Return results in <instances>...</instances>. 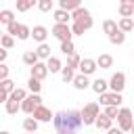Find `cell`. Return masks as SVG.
Instances as JSON below:
<instances>
[{
	"mask_svg": "<svg viewBox=\"0 0 134 134\" xmlns=\"http://www.w3.org/2000/svg\"><path fill=\"white\" fill-rule=\"evenodd\" d=\"M119 15L121 17H134V4H119Z\"/></svg>",
	"mask_w": 134,
	"mask_h": 134,
	"instance_id": "obj_32",
	"label": "cell"
},
{
	"mask_svg": "<svg viewBox=\"0 0 134 134\" xmlns=\"http://www.w3.org/2000/svg\"><path fill=\"white\" fill-rule=\"evenodd\" d=\"M15 4H17V10L19 13H27L34 4H38V0H17Z\"/></svg>",
	"mask_w": 134,
	"mask_h": 134,
	"instance_id": "obj_27",
	"label": "cell"
},
{
	"mask_svg": "<svg viewBox=\"0 0 134 134\" xmlns=\"http://www.w3.org/2000/svg\"><path fill=\"white\" fill-rule=\"evenodd\" d=\"M117 25H119V29H121V31H126V34H128V31H132V29H134V19H132V17H121V19L117 21Z\"/></svg>",
	"mask_w": 134,
	"mask_h": 134,
	"instance_id": "obj_25",
	"label": "cell"
},
{
	"mask_svg": "<svg viewBox=\"0 0 134 134\" xmlns=\"http://www.w3.org/2000/svg\"><path fill=\"white\" fill-rule=\"evenodd\" d=\"M31 38L36 40V42H46V38H48V29L44 27V25H36L34 29H31Z\"/></svg>",
	"mask_w": 134,
	"mask_h": 134,
	"instance_id": "obj_12",
	"label": "cell"
},
{
	"mask_svg": "<svg viewBox=\"0 0 134 134\" xmlns=\"http://www.w3.org/2000/svg\"><path fill=\"white\" fill-rule=\"evenodd\" d=\"M107 134H126V132H124V130H121L119 126H117V128H113V126H111V128L107 130Z\"/></svg>",
	"mask_w": 134,
	"mask_h": 134,
	"instance_id": "obj_43",
	"label": "cell"
},
{
	"mask_svg": "<svg viewBox=\"0 0 134 134\" xmlns=\"http://www.w3.org/2000/svg\"><path fill=\"white\" fill-rule=\"evenodd\" d=\"M17 38H19V40H27V38H31V29H29L27 25H23V23H21V27H19V34H17Z\"/></svg>",
	"mask_w": 134,
	"mask_h": 134,
	"instance_id": "obj_37",
	"label": "cell"
},
{
	"mask_svg": "<svg viewBox=\"0 0 134 134\" xmlns=\"http://www.w3.org/2000/svg\"><path fill=\"white\" fill-rule=\"evenodd\" d=\"M31 115H34L38 121H44V124H48V121H52V119H54V113H52L48 107H44V105H40Z\"/></svg>",
	"mask_w": 134,
	"mask_h": 134,
	"instance_id": "obj_9",
	"label": "cell"
},
{
	"mask_svg": "<svg viewBox=\"0 0 134 134\" xmlns=\"http://www.w3.org/2000/svg\"><path fill=\"white\" fill-rule=\"evenodd\" d=\"M96 69H98L96 59H82V63H80V73H84V75H92Z\"/></svg>",
	"mask_w": 134,
	"mask_h": 134,
	"instance_id": "obj_10",
	"label": "cell"
},
{
	"mask_svg": "<svg viewBox=\"0 0 134 134\" xmlns=\"http://www.w3.org/2000/svg\"><path fill=\"white\" fill-rule=\"evenodd\" d=\"M119 29V25H117V21H113V19H105L103 21V31L107 34V36H111V34H115Z\"/></svg>",
	"mask_w": 134,
	"mask_h": 134,
	"instance_id": "obj_22",
	"label": "cell"
},
{
	"mask_svg": "<svg viewBox=\"0 0 134 134\" xmlns=\"http://www.w3.org/2000/svg\"><path fill=\"white\" fill-rule=\"evenodd\" d=\"M19 27H21V23H17V19H15L13 23H8V25H6V34L17 36V34H19Z\"/></svg>",
	"mask_w": 134,
	"mask_h": 134,
	"instance_id": "obj_39",
	"label": "cell"
},
{
	"mask_svg": "<svg viewBox=\"0 0 134 134\" xmlns=\"http://www.w3.org/2000/svg\"><path fill=\"white\" fill-rule=\"evenodd\" d=\"M117 113H119L117 105H107V107H105V115H107V117H111V119H117Z\"/></svg>",
	"mask_w": 134,
	"mask_h": 134,
	"instance_id": "obj_38",
	"label": "cell"
},
{
	"mask_svg": "<svg viewBox=\"0 0 134 134\" xmlns=\"http://www.w3.org/2000/svg\"><path fill=\"white\" fill-rule=\"evenodd\" d=\"M96 94H103V92H107V88H109V82L107 80H103V77H96L94 82H92V86H90Z\"/></svg>",
	"mask_w": 134,
	"mask_h": 134,
	"instance_id": "obj_19",
	"label": "cell"
},
{
	"mask_svg": "<svg viewBox=\"0 0 134 134\" xmlns=\"http://www.w3.org/2000/svg\"><path fill=\"white\" fill-rule=\"evenodd\" d=\"M0 134H10V132H6V130H2V132H0Z\"/></svg>",
	"mask_w": 134,
	"mask_h": 134,
	"instance_id": "obj_46",
	"label": "cell"
},
{
	"mask_svg": "<svg viewBox=\"0 0 134 134\" xmlns=\"http://www.w3.org/2000/svg\"><path fill=\"white\" fill-rule=\"evenodd\" d=\"M54 130L59 134H75L82 126H84V119H82V109H69V111H57L54 113Z\"/></svg>",
	"mask_w": 134,
	"mask_h": 134,
	"instance_id": "obj_1",
	"label": "cell"
},
{
	"mask_svg": "<svg viewBox=\"0 0 134 134\" xmlns=\"http://www.w3.org/2000/svg\"><path fill=\"white\" fill-rule=\"evenodd\" d=\"M15 2H17V0H15Z\"/></svg>",
	"mask_w": 134,
	"mask_h": 134,
	"instance_id": "obj_49",
	"label": "cell"
},
{
	"mask_svg": "<svg viewBox=\"0 0 134 134\" xmlns=\"http://www.w3.org/2000/svg\"><path fill=\"white\" fill-rule=\"evenodd\" d=\"M40 105H42L40 94H34V92H31V94H29L25 100H21V111H23V113H27V115H31V113H34V111H36Z\"/></svg>",
	"mask_w": 134,
	"mask_h": 134,
	"instance_id": "obj_6",
	"label": "cell"
},
{
	"mask_svg": "<svg viewBox=\"0 0 134 134\" xmlns=\"http://www.w3.org/2000/svg\"><path fill=\"white\" fill-rule=\"evenodd\" d=\"M119 4H134V0H119Z\"/></svg>",
	"mask_w": 134,
	"mask_h": 134,
	"instance_id": "obj_45",
	"label": "cell"
},
{
	"mask_svg": "<svg viewBox=\"0 0 134 134\" xmlns=\"http://www.w3.org/2000/svg\"><path fill=\"white\" fill-rule=\"evenodd\" d=\"M27 134H38V132H27Z\"/></svg>",
	"mask_w": 134,
	"mask_h": 134,
	"instance_id": "obj_48",
	"label": "cell"
},
{
	"mask_svg": "<svg viewBox=\"0 0 134 134\" xmlns=\"http://www.w3.org/2000/svg\"><path fill=\"white\" fill-rule=\"evenodd\" d=\"M29 94H27V90L25 88H15L13 92H10V98H15V100H25Z\"/></svg>",
	"mask_w": 134,
	"mask_h": 134,
	"instance_id": "obj_31",
	"label": "cell"
},
{
	"mask_svg": "<svg viewBox=\"0 0 134 134\" xmlns=\"http://www.w3.org/2000/svg\"><path fill=\"white\" fill-rule=\"evenodd\" d=\"M6 77H8V65L2 63L0 65V80H6Z\"/></svg>",
	"mask_w": 134,
	"mask_h": 134,
	"instance_id": "obj_42",
	"label": "cell"
},
{
	"mask_svg": "<svg viewBox=\"0 0 134 134\" xmlns=\"http://www.w3.org/2000/svg\"><path fill=\"white\" fill-rule=\"evenodd\" d=\"M61 52H63L65 57L73 54V52H75V46H73V42H61Z\"/></svg>",
	"mask_w": 134,
	"mask_h": 134,
	"instance_id": "obj_36",
	"label": "cell"
},
{
	"mask_svg": "<svg viewBox=\"0 0 134 134\" xmlns=\"http://www.w3.org/2000/svg\"><path fill=\"white\" fill-rule=\"evenodd\" d=\"M29 69H31V75L38 77V80H44V77L48 75V65H46V63H36V65L29 67Z\"/></svg>",
	"mask_w": 134,
	"mask_h": 134,
	"instance_id": "obj_13",
	"label": "cell"
},
{
	"mask_svg": "<svg viewBox=\"0 0 134 134\" xmlns=\"http://www.w3.org/2000/svg\"><path fill=\"white\" fill-rule=\"evenodd\" d=\"M36 52H38V57H40V59H44V61H48V59H50V46H48L46 42H42V44L36 48Z\"/></svg>",
	"mask_w": 134,
	"mask_h": 134,
	"instance_id": "obj_29",
	"label": "cell"
},
{
	"mask_svg": "<svg viewBox=\"0 0 134 134\" xmlns=\"http://www.w3.org/2000/svg\"><path fill=\"white\" fill-rule=\"evenodd\" d=\"M6 54H8V48H2V50H0V61H2V63L6 61Z\"/></svg>",
	"mask_w": 134,
	"mask_h": 134,
	"instance_id": "obj_44",
	"label": "cell"
},
{
	"mask_svg": "<svg viewBox=\"0 0 134 134\" xmlns=\"http://www.w3.org/2000/svg\"><path fill=\"white\" fill-rule=\"evenodd\" d=\"M71 31H73V36H84V31H86V29H84L80 23H75V21H73V23H71Z\"/></svg>",
	"mask_w": 134,
	"mask_h": 134,
	"instance_id": "obj_41",
	"label": "cell"
},
{
	"mask_svg": "<svg viewBox=\"0 0 134 134\" xmlns=\"http://www.w3.org/2000/svg\"><path fill=\"white\" fill-rule=\"evenodd\" d=\"M71 21L80 23L86 31L94 25V21H92V17H90V10H88V8H84V6H80V8H75V10L71 13Z\"/></svg>",
	"mask_w": 134,
	"mask_h": 134,
	"instance_id": "obj_3",
	"label": "cell"
},
{
	"mask_svg": "<svg viewBox=\"0 0 134 134\" xmlns=\"http://www.w3.org/2000/svg\"><path fill=\"white\" fill-rule=\"evenodd\" d=\"M15 88H17V86H15V82H13V80H8V77H6V80H2V90H4V92H8V94H10Z\"/></svg>",
	"mask_w": 134,
	"mask_h": 134,
	"instance_id": "obj_40",
	"label": "cell"
},
{
	"mask_svg": "<svg viewBox=\"0 0 134 134\" xmlns=\"http://www.w3.org/2000/svg\"><path fill=\"white\" fill-rule=\"evenodd\" d=\"M80 63H82V59H80V54H69L67 57V67H73V69H80Z\"/></svg>",
	"mask_w": 134,
	"mask_h": 134,
	"instance_id": "obj_34",
	"label": "cell"
},
{
	"mask_svg": "<svg viewBox=\"0 0 134 134\" xmlns=\"http://www.w3.org/2000/svg\"><path fill=\"white\" fill-rule=\"evenodd\" d=\"M27 88H29V92H34V94H40V90H42V80L29 75V80H27Z\"/></svg>",
	"mask_w": 134,
	"mask_h": 134,
	"instance_id": "obj_23",
	"label": "cell"
},
{
	"mask_svg": "<svg viewBox=\"0 0 134 134\" xmlns=\"http://www.w3.org/2000/svg\"><path fill=\"white\" fill-rule=\"evenodd\" d=\"M109 88H111L113 92H124V88H126V73H124V71L113 73L111 80H109Z\"/></svg>",
	"mask_w": 134,
	"mask_h": 134,
	"instance_id": "obj_8",
	"label": "cell"
},
{
	"mask_svg": "<svg viewBox=\"0 0 134 134\" xmlns=\"http://www.w3.org/2000/svg\"><path fill=\"white\" fill-rule=\"evenodd\" d=\"M13 21H15V13H13V10H8V8L0 10V23H2V25H8V23H13Z\"/></svg>",
	"mask_w": 134,
	"mask_h": 134,
	"instance_id": "obj_28",
	"label": "cell"
},
{
	"mask_svg": "<svg viewBox=\"0 0 134 134\" xmlns=\"http://www.w3.org/2000/svg\"><path fill=\"white\" fill-rule=\"evenodd\" d=\"M38 124H40V121H38L34 115H31V117H25V119H23V130H25V132H38Z\"/></svg>",
	"mask_w": 134,
	"mask_h": 134,
	"instance_id": "obj_24",
	"label": "cell"
},
{
	"mask_svg": "<svg viewBox=\"0 0 134 134\" xmlns=\"http://www.w3.org/2000/svg\"><path fill=\"white\" fill-rule=\"evenodd\" d=\"M38 10L40 13H50L52 10V0H38Z\"/></svg>",
	"mask_w": 134,
	"mask_h": 134,
	"instance_id": "obj_35",
	"label": "cell"
},
{
	"mask_svg": "<svg viewBox=\"0 0 134 134\" xmlns=\"http://www.w3.org/2000/svg\"><path fill=\"white\" fill-rule=\"evenodd\" d=\"M109 42H111V44H115V46H119V44H124V42H126V31H121V29H117L115 34H111V36H109Z\"/></svg>",
	"mask_w": 134,
	"mask_h": 134,
	"instance_id": "obj_26",
	"label": "cell"
},
{
	"mask_svg": "<svg viewBox=\"0 0 134 134\" xmlns=\"http://www.w3.org/2000/svg\"><path fill=\"white\" fill-rule=\"evenodd\" d=\"M130 132H134V124H132V130H130Z\"/></svg>",
	"mask_w": 134,
	"mask_h": 134,
	"instance_id": "obj_47",
	"label": "cell"
},
{
	"mask_svg": "<svg viewBox=\"0 0 134 134\" xmlns=\"http://www.w3.org/2000/svg\"><path fill=\"white\" fill-rule=\"evenodd\" d=\"M94 126H96L98 130H105V132H107V130H109V128L113 126V119H111V117H107L105 113H100V115L96 117V121H94Z\"/></svg>",
	"mask_w": 134,
	"mask_h": 134,
	"instance_id": "obj_14",
	"label": "cell"
},
{
	"mask_svg": "<svg viewBox=\"0 0 134 134\" xmlns=\"http://www.w3.org/2000/svg\"><path fill=\"white\" fill-rule=\"evenodd\" d=\"M132 124H134L132 109H128V107H121V109H119V113H117V126H119L124 132H130V130H132Z\"/></svg>",
	"mask_w": 134,
	"mask_h": 134,
	"instance_id": "obj_4",
	"label": "cell"
},
{
	"mask_svg": "<svg viewBox=\"0 0 134 134\" xmlns=\"http://www.w3.org/2000/svg\"><path fill=\"white\" fill-rule=\"evenodd\" d=\"M52 17H54V21H57V23H69V21H71V13H69V10H65V8H57Z\"/></svg>",
	"mask_w": 134,
	"mask_h": 134,
	"instance_id": "obj_17",
	"label": "cell"
},
{
	"mask_svg": "<svg viewBox=\"0 0 134 134\" xmlns=\"http://www.w3.org/2000/svg\"><path fill=\"white\" fill-rule=\"evenodd\" d=\"M100 115V105L98 103H86L84 109H82V119H84V126H94L96 117Z\"/></svg>",
	"mask_w": 134,
	"mask_h": 134,
	"instance_id": "obj_2",
	"label": "cell"
},
{
	"mask_svg": "<svg viewBox=\"0 0 134 134\" xmlns=\"http://www.w3.org/2000/svg\"><path fill=\"white\" fill-rule=\"evenodd\" d=\"M0 44H2V48H13V46H15V36L4 34V36L0 38Z\"/></svg>",
	"mask_w": 134,
	"mask_h": 134,
	"instance_id": "obj_33",
	"label": "cell"
},
{
	"mask_svg": "<svg viewBox=\"0 0 134 134\" xmlns=\"http://www.w3.org/2000/svg\"><path fill=\"white\" fill-rule=\"evenodd\" d=\"M52 36H54L59 42H71L73 31H71V27H69L67 23H54V27H52Z\"/></svg>",
	"mask_w": 134,
	"mask_h": 134,
	"instance_id": "obj_5",
	"label": "cell"
},
{
	"mask_svg": "<svg viewBox=\"0 0 134 134\" xmlns=\"http://www.w3.org/2000/svg\"><path fill=\"white\" fill-rule=\"evenodd\" d=\"M98 96H100V98H98V103H100V105H105V107H107V105H117V107H119V105H121V100H124L121 92H113V90H111V92H103V94H98Z\"/></svg>",
	"mask_w": 134,
	"mask_h": 134,
	"instance_id": "obj_7",
	"label": "cell"
},
{
	"mask_svg": "<svg viewBox=\"0 0 134 134\" xmlns=\"http://www.w3.org/2000/svg\"><path fill=\"white\" fill-rule=\"evenodd\" d=\"M80 6H82V0H59V8H65L69 13H73Z\"/></svg>",
	"mask_w": 134,
	"mask_h": 134,
	"instance_id": "obj_20",
	"label": "cell"
},
{
	"mask_svg": "<svg viewBox=\"0 0 134 134\" xmlns=\"http://www.w3.org/2000/svg\"><path fill=\"white\" fill-rule=\"evenodd\" d=\"M23 63H25L27 67H34L36 63H40L38 52H36V50H25V52H23Z\"/></svg>",
	"mask_w": 134,
	"mask_h": 134,
	"instance_id": "obj_15",
	"label": "cell"
},
{
	"mask_svg": "<svg viewBox=\"0 0 134 134\" xmlns=\"http://www.w3.org/2000/svg\"><path fill=\"white\" fill-rule=\"evenodd\" d=\"M71 84H73V88H75V90H86V88H90V86H92V82H90V80H88V75H84V73H77V75L73 77V82H71Z\"/></svg>",
	"mask_w": 134,
	"mask_h": 134,
	"instance_id": "obj_11",
	"label": "cell"
},
{
	"mask_svg": "<svg viewBox=\"0 0 134 134\" xmlns=\"http://www.w3.org/2000/svg\"><path fill=\"white\" fill-rule=\"evenodd\" d=\"M96 63H98V67H100V69H111V67H113V57H111V54H107V52H103V54H98Z\"/></svg>",
	"mask_w": 134,
	"mask_h": 134,
	"instance_id": "obj_18",
	"label": "cell"
},
{
	"mask_svg": "<svg viewBox=\"0 0 134 134\" xmlns=\"http://www.w3.org/2000/svg\"><path fill=\"white\" fill-rule=\"evenodd\" d=\"M4 109H6V113H8V115H15L17 111H21V100L8 98V100L4 103Z\"/></svg>",
	"mask_w": 134,
	"mask_h": 134,
	"instance_id": "obj_21",
	"label": "cell"
},
{
	"mask_svg": "<svg viewBox=\"0 0 134 134\" xmlns=\"http://www.w3.org/2000/svg\"><path fill=\"white\" fill-rule=\"evenodd\" d=\"M61 77H63V82L67 84V82H73V77H75V69L73 67H63V71H61Z\"/></svg>",
	"mask_w": 134,
	"mask_h": 134,
	"instance_id": "obj_30",
	"label": "cell"
},
{
	"mask_svg": "<svg viewBox=\"0 0 134 134\" xmlns=\"http://www.w3.org/2000/svg\"><path fill=\"white\" fill-rule=\"evenodd\" d=\"M46 65H48V71H50V73H59V71H63V67H65L59 57H50V59L46 61Z\"/></svg>",
	"mask_w": 134,
	"mask_h": 134,
	"instance_id": "obj_16",
	"label": "cell"
}]
</instances>
